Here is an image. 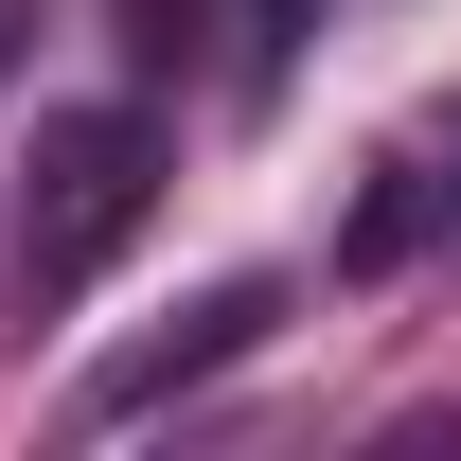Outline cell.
<instances>
[{
  "label": "cell",
  "mask_w": 461,
  "mask_h": 461,
  "mask_svg": "<svg viewBox=\"0 0 461 461\" xmlns=\"http://www.w3.org/2000/svg\"><path fill=\"white\" fill-rule=\"evenodd\" d=\"M142 213H160V124L142 107H54L36 124V177H18V302L36 320L89 302L142 249Z\"/></svg>",
  "instance_id": "obj_1"
},
{
  "label": "cell",
  "mask_w": 461,
  "mask_h": 461,
  "mask_svg": "<svg viewBox=\"0 0 461 461\" xmlns=\"http://www.w3.org/2000/svg\"><path fill=\"white\" fill-rule=\"evenodd\" d=\"M267 320H285V285H267V267H249V285H213V302H177V338H142L124 373H89V426H142L160 391H195V373H230V355L267 338Z\"/></svg>",
  "instance_id": "obj_2"
},
{
  "label": "cell",
  "mask_w": 461,
  "mask_h": 461,
  "mask_svg": "<svg viewBox=\"0 0 461 461\" xmlns=\"http://www.w3.org/2000/svg\"><path fill=\"white\" fill-rule=\"evenodd\" d=\"M54 36V0H0V89H18V54Z\"/></svg>",
  "instance_id": "obj_3"
},
{
  "label": "cell",
  "mask_w": 461,
  "mask_h": 461,
  "mask_svg": "<svg viewBox=\"0 0 461 461\" xmlns=\"http://www.w3.org/2000/svg\"><path fill=\"white\" fill-rule=\"evenodd\" d=\"M444 230H461V142H444Z\"/></svg>",
  "instance_id": "obj_4"
}]
</instances>
